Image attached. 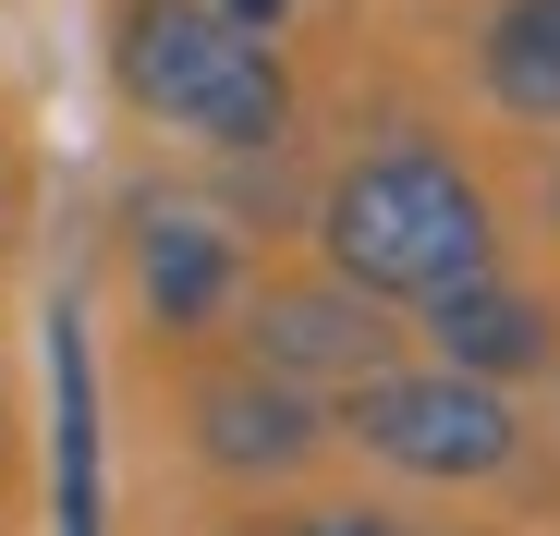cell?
<instances>
[{
    "instance_id": "6da1fadb",
    "label": "cell",
    "mask_w": 560,
    "mask_h": 536,
    "mask_svg": "<svg viewBox=\"0 0 560 536\" xmlns=\"http://www.w3.org/2000/svg\"><path fill=\"white\" fill-rule=\"evenodd\" d=\"M317 256H329V281H353L365 305H439V293H463V281L500 268V208H488V184L451 147L390 135V147H353L329 171Z\"/></svg>"
},
{
    "instance_id": "7a4b0ae2",
    "label": "cell",
    "mask_w": 560,
    "mask_h": 536,
    "mask_svg": "<svg viewBox=\"0 0 560 536\" xmlns=\"http://www.w3.org/2000/svg\"><path fill=\"white\" fill-rule=\"evenodd\" d=\"M110 85L135 123H171V135L232 147V159L293 135V73L220 0H110Z\"/></svg>"
},
{
    "instance_id": "3957f363",
    "label": "cell",
    "mask_w": 560,
    "mask_h": 536,
    "mask_svg": "<svg viewBox=\"0 0 560 536\" xmlns=\"http://www.w3.org/2000/svg\"><path fill=\"white\" fill-rule=\"evenodd\" d=\"M329 427L353 439L365 464L415 476V488H500L524 464V415L488 378H451V366H378V378H353Z\"/></svg>"
},
{
    "instance_id": "277c9868",
    "label": "cell",
    "mask_w": 560,
    "mask_h": 536,
    "mask_svg": "<svg viewBox=\"0 0 560 536\" xmlns=\"http://www.w3.org/2000/svg\"><path fill=\"white\" fill-rule=\"evenodd\" d=\"M232 317H244V366L293 378V391H353L390 366V317L329 268H268L232 293Z\"/></svg>"
},
{
    "instance_id": "5b68a950",
    "label": "cell",
    "mask_w": 560,
    "mask_h": 536,
    "mask_svg": "<svg viewBox=\"0 0 560 536\" xmlns=\"http://www.w3.org/2000/svg\"><path fill=\"white\" fill-rule=\"evenodd\" d=\"M183 415H196V464H208V476H232V488H280V476H293L317 439H329L317 391L268 378V366H208Z\"/></svg>"
},
{
    "instance_id": "8992f818",
    "label": "cell",
    "mask_w": 560,
    "mask_h": 536,
    "mask_svg": "<svg viewBox=\"0 0 560 536\" xmlns=\"http://www.w3.org/2000/svg\"><path fill=\"white\" fill-rule=\"evenodd\" d=\"M49 524L110 536L98 500V341H85V293H49Z\"/></svg>"
},
{
    "instance_id": "52a82bcc",
    "label": "cell",
    "mask_w": 560,
    "mask_h": 536,
    "mask_svg": "<svg viewBox=\"0 0 560 536\" xmlns=\"http://www.w3.org/2000/svg\"><path fill=\"white\" fill-rule=\"evenodd\" d=\"M135 293H147L159 329H208V317H232V293H244V244H232L208 208L147 196V208H135Z\"/></svg>"
},
{
    "instance_id": "ba28073f",
    "label": "cell",
    "mask_w": 560,
    "mask_h": 536,
    "mask_svg": "<svg viewBox=\"0 0 560 536\" xmlns=\"http://www.w3.org/2000/svg\"><path fill=\"white\" fill-rule=\"evenodd\" d=\"M427 341H439V366H451V378H488V391H500V378H536L548 353H560L548 305L512 293L500 268H488V281H463V293H439V305H427Z\"/></svg>"
},
{
    "instance_id": "9c48e42d",
    "label": "cell",
    "mask_w": 560,
    "mask_h": 536,
    "mask_svg": "<svg viewBox=\"0 0 560 536\" xmlns=\"http://www.w3.org/2000/svg\"><path fill=\"white\" fill-rule=\"evenodd\" d=\"M476 73L512 123H560V0H500L476 37Z\"/></svg>"
},
{
    "instance_id": "30bf717a",
    "label": "cell",
    "mask_w": 560,
    "mask_h": 536,
    "mask_svg": "<svg viewBox=\"0 0 560 536\" xmlns=\"http://www.w3.org/2000/svg\"><path fill=\"white\" fill-rule=\"evenodd\" d=\"M293 536H415V524H390L378 500H317V512H293Z\"/></svg>"
},
{
    "instance_id": "8fae6325",
    "label": "cell",
    "mask_w": 560,
    "mask_h": 536,
    "mask_svg": "<svg viewBox=\"0 0 560 536\" xmlns=\"http://www.w3.org/2000/svg\"><path fill=\"white\" fill-rule=\"evenodd\" d=\"M220 13H232V25H256V37H268V25H280V13H293V0H220Z\"/></svg>"
},
{
    "instance_id": "7c38bea8",
    "label": "cell",
    "mask_w": 560,
    "mask_h": 536,
    "mask_svg": "<svg viewBox=\"0 0 560 536\" xmlns=\"http://www.w3.org/2000/svg\"><path fill=\"white\" fill-rule=\"evenodd\" d=\"M548 208H560V184H548Z\"/></svg>"
}]
</instances>
